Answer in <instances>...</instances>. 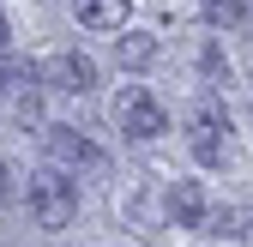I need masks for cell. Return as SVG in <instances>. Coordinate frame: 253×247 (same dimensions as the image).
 <instances>
[{"instance_id":"obj_6","label":"cell","mask_w":253,"mask_h":247,"mask_svg":"<svg viewBox=\"0 0 253 247\" xmlns=\"http://www.w3.org/2000/svg\"><path fill=\"white\" fill-rule=\"evenodd\" d=\"M169 217H175L181 229H205L211 199H205V187H199V181H175V193H169Z\"/></svg>"},{"instance_id":"obj_2","label":"cell","mask_w":253,"mask_h":247,"mask_svg":"<svg viewBox=\"0 0 253 247\" xmlns=\"http://www.w3.org/2000/svg\"><path fill=\"white\" fill-rule=\"evenodd\" d=\"M115 121H121V133H126V139H157V133H169V115L157 109V97H151L145 84H126V90H121Z\"/></svg>"},{"instance_id":"obj_12","label":"cell","mask_w":253,"mask_h":247,"mask_svg":"<svg viewBox=\"0 0 253 247\" xmlns=\"http://www.w3.org/2000/svg\"><path fill=\"white\" fill-rule=\"evenodd\" d=\"M211 6H217V0H211Z\"/></svg>"},{"instance_id":"obj_11","label":"cell","mask_w":253,"mask_h":247,"mask_svg":"<svg viewBox=\"0 0 253 247\" xmlns=\"http://www.w3.org/2000/svg\"><path fill=\"white\" fill-rule=\"evenodd\" d=\"M6 37H12V24H6V12H0V54H6Z\"/></svg>"},{"instance_id":"obj_10","label":"cell","mask_w":253,"mask_h":247,"mask_svg":"<svg viewBox=\"0 0 253 247\" xmlns=\"http://www.w3.org/2000/svg\"><path fill=\"white\" fill-rule=\"evenodd\" d=\"M6 193H12V169L0 163V199H6Z\"/></svg>"},{"instance_id":"obj_7","label":"cell","mask_w":253,"mask_h":247,"mask_svg":"<svg viewBox=\"0 0 253 247\" xmlns=\"http://www.w3.org/2000/svg\"><path fill=\"white\" fill-rule=\"evenodd\" d=\"M73 12L90 30H126V0H73Z\"/></svg>"},{"instance_id":"obj_5","label":"cell","mask_w":253,"mask_h":247,"mask_svg":"<svg viewBox=\"0 0 253 247\" xmlns=\"http://www.w3.org/2000/svg\"><path fill=\"white\" fill-rule=\"evenodd\" d=\"M42 84L48 90H67V97H84V90H97V60L67 48V54H54L48 67H42Z\"/></svg>"},{"instance_id":"obj_1","label":"cell","mask_w":253,"mask_h":247,"mask_svg":"<svg viewBox=\"0 0 253 247\" xmlns=\"http://www.w3.org/2000/svg\"><path fill=\"white\" fill-rule=\"evenodd\" d=\"M30 217H37L42 229H67L79 217V187L67 175H30Z\"/></svg>"},{"instance_id":"obj_8","label":"cell","mask_w":253,"mask_h":247,"mask_svg":"<svg viewBox=\"0 0 253 247\" xmlns=\"http://www.w3.org/2000/svg\"><path fill=\"white\" fill-rule=\"evenodd\" d=\"M115 60H121V67H133V73H145L151 60H157V37H145V30H126V37L115 42Z\"/></svg>"},{"instance_id":"obj_4","label":"cell","mask_w":253,"mask_h":247,"mask_svg":"<svg viewBox=\"0 0 253 247\" xmlns=\"http://www.w3.org/2000/svg\"><path fill=\"white\" fill-rule=\"evenodd\" d=\"M42 145H48V157H54L60 169H109L103 145H90L79 127H48V133H42Z\"/></svg>"},{"instance_id":"obj_3","label":"cell","mask_w":253,"mask_h":247,"mask_svg":"<svg viewBox=\"0 0 253 247\" xmlns=\"http://www.w3.org/2000/svg\"><path fill=\"white\" fill-rule=\"evenodd\" d=\"M223 133H229V121H223V109H211V103H199L193 115H187V145H193V157H199L205 169H217V163H223Z\"/></svg>"},{"instance_id":"obj_9","label":"cell","mask_w":253,"mask_h":247,"mask_svg":"<svg viewBox=\"0 0 253 247\" xmlns=\"http://www.w3.org/2000/svg\"><path fill=\"white\" fill-rule=\"evenodd\" d=\"M37 67H30V60H12V54H0V90H12V97H30V90H37Z\"/></svg>"}]
</instances>
